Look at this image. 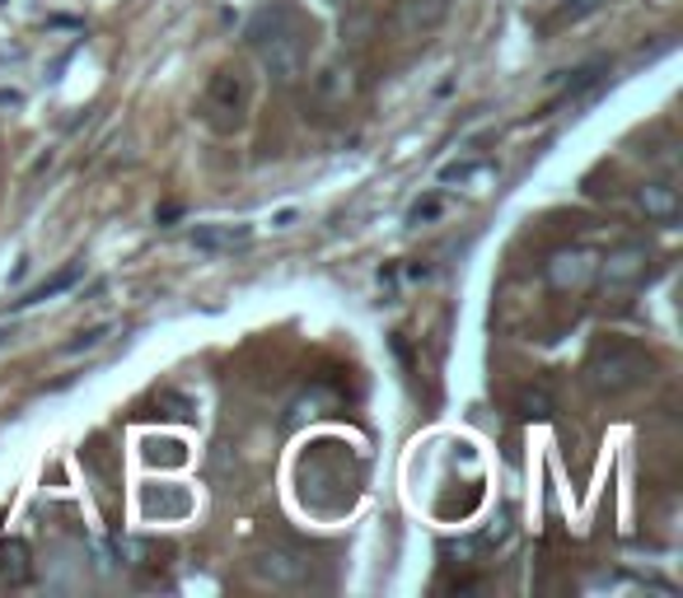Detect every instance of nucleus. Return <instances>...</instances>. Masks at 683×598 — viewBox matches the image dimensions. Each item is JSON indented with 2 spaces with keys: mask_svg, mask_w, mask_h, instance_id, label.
<instances>
[{
  "mask_svg": "<svg viewBox=\"0 0 683 598\" xmlns=\"http://www.w3.org/2000/svg\"><path fill=\"white\" fill-rule=\"evenodd\" d=\"M248 47L253 56L263 62V71L277 79V85H296L305 75V56H309V43H305V24L286 6H271L263 10L258 19L248 24Z\"/></svg>",
  "mask_w": 683,
  "mask_h": 598,
  "instance_id": "nucleus-1",
  "label": "nucleus"
},
{
  "mask_svg": "<svg viewBox=\"0 0 683 598\" xmlns=\"http://www.w3.org/2000/svg\"><path fill=\"white\" fill-rule=\"evenodd\" d=\"M585 374H590V384L599 393L618 397V393H628V388H637V384H647V378H651V355L628 346V342H604V346H595Z\"/></svg>",
  "mask_w": 683,
  "mask_h": 598,
  "instance_id": "nucleus-2",
  "label": "nucleus"
},
{
  "mask_svg": "<svg viewBox=\"0 0 683 598\" xmlns=\"http://www.w3.org/2000/svg\"><path fill=\"white\" fill-rule=\"evenodd\" d=\"M244 108H248V85H244V75L234 71V66H221L216 75H211V85L202 94V117H206V127L211 131H239L244 127Z\"/></svg>",
  "mask_w": 683,
  "mask_h": 598,
  "instance_id": "nucleus-3",
  "label": "nucleus"
},
{
  "mask_svg": "<svg viewBox=\"0 0 683 598\" xmlns=\"http://www.w3.org/2000/svg\"><path fill=\"white\" fill-rule=\"evenodd\" d=\"M647 271H651L647 244H618V248H609V257H599V267H595L604 290H613V295L641 286V281H647Z\"/></svg>",
  "mask_w": 683,
  "mask_h": 598,
  "instance_id": "nucleus-4",
  "label": "nucleus"
},
{
  "mask_svg": "<svg viewBox=\"0 0 683 598\" xmlns=\"http://www.w3.org/2000/svg\"><path fill=\"white\" fill-rule=\"evenodd\" d=\"M253 575L267 585H277V589H300L309 580V562L290 547H267L258 562H253Z\"/></svg>",
  "mask_w": 683,
  "mask_h": 598,
  "instance_id": "nucleus-5",
  "label": "nucleus"
},
{
  "mask_svg": "<svg viewBox=\"0 0 683 598\" xmlns=\"http://www.w3.org/2000/svg\"><path fill=\"white\" fill-rule=\"evenodd\" d=\"M595 267H599L595 253H585V248H562V253L548 257L543 276H548L553 290H585V286H590V276H595Z\"/></svg>",
  "mask_w": 683,
  "mask_h": 598,
  "instance_id": "nucleus-6",
  "label": "nucleus"
},
{
  "mask_svg": "<svg viewBox=\"0 0 683 598\" xmlns=\"http://www.w3.org/2000/svg\"><path fill=\"white\" fill-rule=\"evenodd\" d=\"M445 14H450V0H403L394 29L403 38H421V33H431L436 24H445Z\"/></svg>",
  "mask_w": 683,
  "mask_h": 598,
  "instance_id": "nucleus-7",
  "label": "nucleus"
},
{
  "mask_svg": "<svg viewBox=\"0 0 683 598\" xmlns=\"http://www.w3.org/2000/svg\"><path fill=\"white\" fill-rule=\"evenodd\" d=\"M248 244H253L248 225H198L192 229V248H202V253H234Z\"/></svg>",
  "mask_w": 683,
  "mask_h": 598,
  "instance_id": "nucleus-8",
  "label": "nucleus"
},
{
  "mask_svg": "<svg viewBox=\"0 0 683 598\" xmlns=\"http://www.w3.org/2000/svg\"><path fill=\"white\" fill-rule=\"evenodd\" d=\"M637 211L647 215V221H674L679 215V188L674 183H641L637 188Z\"/></svg>",
  "mask_w": 683,
  "mask_h": 598,
  "instance_id": "nucleus-9",
  "label": "nucleus"
},
{
  "mask_svg": "<svg viewBox=\"0 0 683 598\" xmlns=\"http://www.w3.org/2000/svg\"><path fill=\"white\" fill-rule=\"evenodd\" d=\"M81 276H85V263H71V267H62L56 276H47L43 286H33L24 299H14V305H19V309H29V305H43V299H56L62 290H71L75 281H81Z\"/></svg>",
  "mask_w": 683,
  "mask_h": 598,
  "instance_id": "nucleus-10",
  "label": "nucleus"
},
{
  "mask_svg": "<svg viewBox=\"0 0 683 598\" xmlns=\"http://www.w3.org/2000/svg\"><path fill=\"white\" fill-rule=\"evenodd\" d=\"M515 412L524 416V421H548V416L557 412V403H553V388H548V384H530V388H520V397H515Z\"/></svg>",
  "mask_w": 683,
  "mask_h": 598,
  "instance_id": "nucleus-11",
  "label": "nucleus"
},
{
  "mask_svg": "<svg viewBox=\"0 0 683 598\" xmlns=\"http://www.w3.org/2000/svg\"><path fill=\"white\" fill-rule=\"evenodd\" d=\"M492 178H497L492 164H450V169H440V183H463V188H473V192H482Z\"/></svg>",
  "mask_w": 683,
  "mask_h": 598,
  "instance_id": "nucleus-12",
  "label": "nucleus"
},
{
  "mask_svg": "<svg viewBox=\"0 0 683 598\" xmlns=\"http://www.w3.org/2000/svg\"><path fill=\"white\" fill-rule=\"evenodd\" d=\"M0 575H6L10 585H24V580H29V547L19 543V537L0 547Z\"/></svg>",
  "mask_w": 683,
  "mask_h": 598,
  "instance_id": "nucleus-13",
  "label": "nucleus"
},
{
  "mask_svg": "<svg viewBox=\"0 0 683 598\" xmlns=\"http://www.w3.org/2000/svg\"><path fill=\"white\" fill-rule=\"evenodd\" d=\"M319 89L333 98V104H346V98H351V71H346V66H328V71L319 75Z\"/></svg>",
  "mask_w": 683,
  "mask_h": 598,
  "instance_id": "nucleus-14",
  "label": "nucleus"
},
{
  "mask_svg": "<svg viewBox=\"0 0 683 598\" xmlns=\"http://www.w3.org/2000/svg\"><path fill=\"white\" fill-rule=\"evenodd\" d=\"M104 342H108V323H104V328H89V332H81V342H71V346H66V355L94 351V346H104Z\"/></svg>",
  "mask_w": 683,
  "mask_h": 598,
  "instance_id": "nucleus-15",
  "label": "nucleus"
},
{
  "mask_svg": "<svg viewBox=\"0 0 683 598\" xmlns=\"http://www.w3.org/2000/svg\"><path fill=\"white\" fill-rule=\"evenodd\" d=\"M440 211H445V202H440V196H426V202H417V206H413V215H407V221H413V225H421V221H436Z\"/></svg>",
  "mask_w": 683,
  "mask_h": 598,
  "instance_id": "nucleus-16",
  "label": "nucleus"
},
{
  "mask_svg": "<svg viewBox=\"0 0 683 598\" xmlns=\"http://www.w3.org/2000/svg\"><path fill=\"white\" fill-rule=\"evenodd\" d=\"M296 221H300V211H277V215H271V229H290Z\"/></svg>",
  "mask_w": 683,
  "mask_h": 598,
  "instance_id": "nucleus-17",
  "label": "nucleus"
},
{
  "mask_svg": "<svg viewBox=\"0 0 683 598\" xmlns=\"http://www.w3.org/2000/svg\"><path fill=\"white\" fill-rule=\"evenodd\" d=\"M572 10H595V6H604V0H567Z\"/></svg>",
  "mask_w": 683,
  "mask_h": 598,
  "instance_id": "nucleus-18",
  "label": "nucleus"
},
{
  "mask_svg": "<svg viewBox=\"0 0 683 598\" xmlns=\"http://www.w3.org/2000/svg\"><path fill=\"white\" fill-rule=\"evenodd\" d=\"M333 6H346V0H333Z\"/></svg>",
  "mask_w": 683,
  "mask_h": 598,
  "instance_id": "nucleus-19",
  "label": "nucleus"
}]
</instances>
